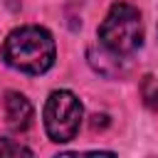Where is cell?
<instances>
[{
	"mask_svg": "<svg viewBox=\"0 0 158 158\" xmlns=\"http://www.w3.org/2000/svg\"><path fill=\"white\" fill-rule=\"evenodd\" d=\"M0 54L12 69H20L25 74H44L54 64L57 49L52 35L44 27L25 25L5 37Z\"/></svg>",
	"mask_w": 158,
	"mask_h": 158,
	"instance_id": "obj_1",
	"label": "cell"
},
{
	"mask_svg": "<svg viewBox=\"0 0 158 158\" xmlns=\"http://www.w3.org/2000/svg\"><path fill=\"white\" fill-rule=\"evenodd\" d=\"M101 44L114 54H131L143 44L141 12L128 2H114L99 27Z\"/></svg>",
	"mask_w": 158,
	"mask_h": 158,
	"instance_id": "obj_2",
	"label": "cell"
},
{
	"mask_svg": "<svg viewBox=\"0 0 158 158\" xmlns=\"http://www.w3.org/2000/svg\"><path fill=\"white\" fill-rule=\"evenodd\" d=\"M79 123H81V104H79V99L67 89L52 91L47 104H44L47 136L54 143H67V141H72L77 136Z\"/></svg>",
	"mask_w": 158,
	"mask_h": 158,
	"instance_id": "obj_3",
	"label": "cell"
},
{
	"mask_svg": "<svg viewBox=\"0 0 158 158\" xmlns=\"http://www.w3.org/2000/svg\"><path fill=\"white\" fill-rule=\"evenodd\" d=\"M5 116H7V126L17 133L27 131L30 123H32V104L17 94V91H10L5 96Z\"/></svg>",
	"mask_w": 158,
	"mask_h": 158,
	"instance_id": "obj_4",
	"label": "cell"
},
{
	"mask_svg": "<svg viewBox=\"0 0 158 158\" xmlns=\"http://www.w3.org/2000/svg\"><path fill=\"white\" fill-rule=\"evenodd\" d=\"M141 96H143V104L148 106V109H158V81H156V77H151V74H146L143 77V81H141Z\"/></svg>",
	"mask_w": 158,
	"mask_h": 158,
	"instance_id": "obj_5",
	"label": "cell"
},
{
	"mask_svg": "<svg viewBox=\"0 0 158 158\" xmlns=\"http://www.w3.org/2000/svg\"><path fill=\"white\" fill-rule=\"evenodd\" d=\"M20 153L32 156V151H30L27 146L15 143V141H10V138H0V156H20Z\"/></svg>",
	"mask_w": 158,
	"mask_h": 158,
	"instance_id": "obj_6",
	"label": "cell"
},
{
	"mask_svg": "<svg viewBox=\"0 0 158 158\" xmlns=\"http://www.w3.org/2000/svg\"><path fill=\"white\" fill-rule=\"evenodd\" d=\"M106 123H109V118L104 116V114H94L91 116V128L96 131V128H106Z\"/></svg>",
	"mask_w": 158,
	"mask_h": 158,
	"instance_id": "obj_7",
	"label": "cell"
}]
</instances>
